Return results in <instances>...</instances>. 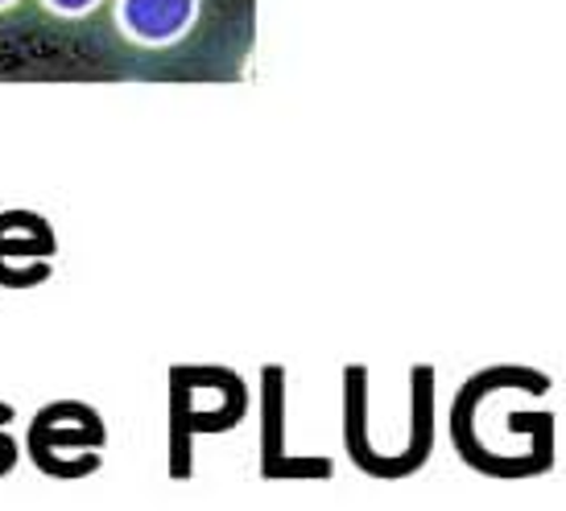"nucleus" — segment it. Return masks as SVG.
<instances>
[{"label":"nucleus","mask_w":566,"mask_h":511,"mask_svg":"<svg viewBox=\"0 0 566 511\" xmlns=\"http://www.w3.org/2000/svg\"><path fill=\"white\" fill-rule=\"evenodd\" d=\"M112 33L137 54H174L199 33L207 0H108Z\"/></svg>","instance_id":"1"},{"label":"nucleus","mask_w":566,"mask_h":511,"mask_svg":"<svg viewBox=\"0 0 566 511\" xmlns=\"http://www.w3.org/2000/svg\"><path fill=\"white\" fill-rule=\"evenodd\" d=\"M30 4L54 25H87L104 13L108 0H30Z\"/></svg>","instance_id":"2"},{"label":"nucleus","mask_w":566,"mask_h":511,"mask_svg":"<svg viewBox=\"0 0 566 511\" xmlns=\"http://www.w3.org/2000/svg\"><path fill=\"white\" fill-rule=\"evenodd\" d=\"M25 4H30V0H0V21H13V17L25 9Z\"/></svg>","instance_id":"3"}]
</instances>
